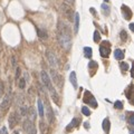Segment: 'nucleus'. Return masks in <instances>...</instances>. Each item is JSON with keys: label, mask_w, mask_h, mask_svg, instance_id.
<instances>
[{"label": "nucleus", "mask_w": 134, "mask_h": 134, "mask_svg": "<svg viewBox=\"0 0 134 134\" xmlns=\"http://www.w3.org/2000/svg\"><path fill=\"white\" fill-rule=\"evenodd\" d=\"M16 71H17V74H16V78L18 79V77H19V75H20V69L17 68V69H16Z\"/></svg>", "instance_id": "obj_34"}, {"label": "nucleus", "mask_w": 134, "mask_h": 134, "mask_svg": "<svg viewBox=\"0 0 134 134\" xmlns=\"http://www.w3.org/2000/svg\"><path fill=\"white\" fill-rule=\"evenodd\" d=\"M132 84L129 86V88H127V91H126V97L129 98V100H131V92H132Z\"/></svg>", "instance_id": "obj_27"}, {"label": "nucleus", "mask_w": 134, "mask_h": 134, "mask_svg": "<svg viewBox=\"0 0 134 134\" xmlns=\"http://www.w3.org/2000/svg\"><path fill=\"white\" fill-rule=\"evenodd\" d=\"M130 29H131L132 31L134 30V25H133V24H130Z\"/></svg>", "instance_id": "obj_36"}, {"label": "nucleus", "mask_w": 134, "mask_h": 134, "mask_svg": "<svg viewBox=\"0 0 134 134\" xmlns=\"http://www.w3.org/2000/svg\"><path fill=\"white\" fill-rule=\"evenodd\" d=\"M9 125H10V127H11V129H12V127L16 125L15 116H13V115H10V116H9Z\"/></svg>", "instance_id": "obj_19"}, {"label": "nucleus", "mask_w": 134, "mask_h": 134, "mask_svg": "<svg viewBox=\"0 0 134 134\" xmlns=\"http://www.w3.org/2000/svg\"><path fill=\"white\" fill-rule=\"evenodd\" d=\"M58 42L62 46V48L68 50L71 47V36H70V31L69 28L64 24L63 21H59L58 24Z\"/></svg>", "instance_id": "obj_1"}, {"label": "nucleus", "mask_w": 134, "mask_h": 134, "mask_svg": "<svg viewBox=\"0 0 134 134\" xmlns=\"http://www.w3.org/2000/svg\"><path fill=\"white\" fill-rule=\"evenodd\" d=\"M109 127H111V122H109L108 118H104L103 121V130H104L105 133H108L109 132Z\"/></svg>", "instance_id": "obj_11"}, {"label": "nucleus", "mask_w": 134, "mask_h": 134, "mask_svg": "<svg viewBox=\"0 0 134 134\" xmlns=\"http://www.w3.org/2000/svg\"><path fill=\"white\" fill-rule=\"evenodd\" d=\"M46 55H47V58H48V60H49V64H50L54 68H56V67L58 66V62H57V58H56L55 54L51 53V51H47Z\"/></svg>", "instance_id": "obj_5"}, {"label": "nucleus", "mask_w": 134, "mask_h": 134, "mask_svg": "<svg viewBox=\"0 0 134 134\" xmlns=\"http://www.w3.org/2000/svg\"><path fill=\"white\" fill-rule=\"evenodd\" d=\"M92 54H93V50H92L91 47H85L84 48V56L86 58H91Z\"/></svg>", "instance_id": "obj_15"}, {"label": "nucleus", "mask_w": 134, "mask_h": 134, "mask_svg": "<svg viewBox=\"0 0 134 134\" xmlns=\"http://www.w3.org/2000/svg\"><path fill=\"white\" fill-rule=\"evenodd\" d=\"M0 134H8V132H7L6 126H2L1 129H0Z\"/></svg>", "instance_id": "obj_31"}, {"label": "nucleus", "mask_w": 134, "mask_h": 134, "mask_svg": "<svg viewBox=\"0 0 134 134\" xmlns=\"http://www.w3.org/2000/svg\"><path fill=\"white\" fill-rule=\"evenodd\" d=\"M114 57L118 60H122L123 58H124V51L121 50V49H115V51H114Z\"/></svg>", "instance_id": "obj_12"}, {"label": "nucleus", "mask_w": 134, "mask_h": 134, "mask_svg": "<svg viewBox=\"0 0 134 134\" xmlns=\"http://www.w3.org/2000/svg\"><path fill=\"white\" fill-rule=\"evenodd\" d=\"M37 33H38V36H39V38H41V39H47V31L45 30V29H37Z\"/></svg>", "instance_id": "obj_14"}, {"label": "nucleus", "mask_w": 134, "mask_h": 134, "mask_svg": "<svg viewBox=\"0 0 134 134\" xmlns=\"http://www.w3.org/2000/svg\"><path fill=\"white\" fill-rule=\"evenodd\" d=\"M25 83H26V80H25L24 78H20V79H19V84H18L20 88H24V87H25Z\"/></svg>", "instance_id": "obj_29"}, {"label": "nucleus", "mask_w": 134, "mask_h": 134, "mask_svg": "<svg viewBox=\"0 0 134 134\" xmlns=\"http://www.w3.org/2000/svg\"><path fill=\"white\" fill-rule=\"evenodd\" d=\"M46 115H47V118H48V122L50 123H53L54 122V113H53V109H51V107H50V105H49V103L46 100Z\"/></svg>", "instance_id": "obj_7"}, {"label": "nucleus", "mask_w": 134, "mask_h": 134, "mask_svg": "<svg viewBox=\"0 0 134 134\" xmlns=\"http://www.w3.org/2000/svg\"><path fill=\"white\" fill-rule=\"evenodd\" d=\"M78 124H79V120L78 118H73V121H71L70 123L68 124V126H67V131H70L73 127H75V126H78Z\"/></svg>", "instance_id": "obj_13"}, {"label": "nucleus", "mask_w": 134, "mask_h": 134, "mask_svg": "<svg viewBox=\"0 0 134 134\" xmlns=\"http://www.w3.org/2000/svg\"><path fill=\"white\" fill-rule=\"evenodd\" d=\"M78 27H79V15H78V13H75V28H74L75 33L78 31Z\"/></svg>", "instance_id": "obj_17"}, {"label": "nucleus", "mask_w": 134, "mask_h": 134, "mask_svg": "<svg viewBox=\"0 0 134 134\" xmlns=\"http://www.w3.org/2000/svg\"><path fill=\"white\" fill-rule=\"evenodd\" d=\"M46 124H44V122H40V129H41L42 134H47V127L45 126Z\"/></svg>", "instance_id": "obj_26"}, {"label": "nucleus", "mask_w": 134, "mask_h": 134, "mask_svg": "<svg viewBox=\"0 0 134 134\" xmlns=\"http://www.w3.org/2000/svg\"><path fill=\"white\" fill-rule=\"evenodd\" d=\"M105 1H109V0H105Z\"/></svg>", "instance_id": "obj_39"}, {"label": "nucleus", "mask_w": 134, "mask_h": 134, "mask_svg": "<svg viewBox=\"0 0 134 134\" xmlns=\"http://www.w3.org/2000/svg\"><path fill=\"white\" fill-rule=\"evenodd\" d=\"M129 124H130V126H133L134 125V116H133V114H131V116H130V118H129Z\"/></svg>", "instance_id": "obj_28"}, {"label": "nucleus", "mask_w": 134, "mask_h": 134, "mask_svg": "<svg viewBox=\"0 0 134 134\" xmlns=\"http://www.w3.org/2000/svg\"><path fill=\"white\" fill-rule=\"evenodd\" d=\"M109 53H111V49H109V42L106 41V40H104V41L102 42V45H100V54L102 57L106 58L108 57Z\"/></svg>", "instance_id": "obj_3"}, {"label": "nucleus", "mask_w": 134, "mask_h": 134, "mask_svg": "<svg viewBox=\"0 0 134 134\" xmlns=\"http://www.w3.org/2000/svg\"><path fill=\"white\" fill-rule=\"evenodd\" d=\"M83 100H84V102L86 103V104H88L89 106L94 107V108L97 107V102H96L95 97L92 95L91 92H88V91L85 92V93H84V98H83Z\"/></svg>", "instance_id": "obj_2"}, {"label": "nucleus", "mask_w": 134, "mask_h": 134, "mask_svg": "<svg viewBox=\"0 0 134 134\" xmlns=\"http://www.w3.org/2000/svg\"><path fill=\"white\" fill-rule=\"evenodd\" d=\"M120 36H121V39H122L123 41H125V40L127 39V34H126V31H125V30H122V31H121Z\"/></svg>", "instance_id": "obj_24"}, {"label": "nucleus", "mask_w": 134, "mask_h": 134, "mask_svg": "<svg viewBox=\"0 0 134 134\" xmlns=\"http://www.w3.org/2000/svg\"><path fill=\"white\" fill-rule=\"evenodd\" d=\"M65 2H67L68 4H71V3H74V0H64Z\"/></svg>", "instance_id": "obj_35"}, {"label": "nucleus", "mask_w": 134, "mask_h": 134, "mask_svg": "<svg viewBox=\"0 0 134 134\" xmlns=\"http://www.w3.org/2000/svg\"><path fill=\"white\" fill-rule=\"evenodd\" d=\"M34 117H35V111L34 108H30V121H33Z\"/></svg>", "instance_id": "obj_32"}, {"label": "nucleus", "mask_w": 134, "mask_h": 134, "mask_svg": "<svg viewBox=\"0 0 134 134\" xmlns=\"http://www.w3.org/2000/svg\"><path fill=\"white\" fill-rule=\"evenodd\" d=\"M69 79H70V83L73 84L74 88H77V78H76V73L75 71H71L70 75H69Z\"/></svg>", "instance_id": "obj_10"}, {"label": "nucleus", "mask_w": 134, "mask_h": 134, "mask_svg": "<svg viewBox=\"0 0 134 134\" xmlns=\"http://www.w3.org/2000/svg\"><path fill=\"white\" fill-rule=\"evenodd\" d=\"M120 68L122 69V71H126L127 69H129V64H127V63H124V62L120 63Z\"/></svg>", "instance_id": "obj_18"}, {"label": "nucleus", "mask_w": 134, "mask_h": 134, "mask_svg": "<svg viewBox=\"0 0 134 134\" xmlns=\"http://www.w3.org/2000/svg\"><path fill=\"white\" fill-rule=\"evenodd\" d=\"M122 12H123V16H124V18L126 20H130L132 18V11H131V9L129 8L127 6H125V4H123L122 6Z\"/></svg>", "instance_id": "obj_8"}, {"label": "nucleus", "mask_w": 134, "mask_h": 134, "mask_svg": "<svg viewBox=\"0 0 134 134\" xmlns=\"http://www.w3.org/2000/svg\"><path fill=\"white\" fill-rule=\"evenodd\" d=\"M100 40V33H98L97 30L94 33V41L95 42H98Z\"/></svg>", "instance_id": "obj_22"}, {"label": "nucleus", "mask_w": 134, "mask_h": 134, "mask_svg": "<svg viewBox=\"0 0 134 134\" xmlns=\"http://www.w3.org/2000/svg\"><path fill=\"white\" fill-rule=\"evenodd\" d=\"M51 77H53V79H54V82L55 83H58V80H59V78H58V76H57V73H56L55 70H51Z\"/></svg>", "instance_id": "obj_21"}, {"label": "nucleus", "mask_w": 134, "mask_h": 134, "mask_svg": "<svg viewBox=\"0 0 134 134\" xmlns=\"http://www.w3.org/2000/svg\"><path fill=\"white\" fill-rule=\"evenodd\" d=\"M2 92H3V85H2V83H0V96L2 95Z\"/></svg>", "instance_id": "obj_33"}, {"label": "nucleus", "mask_w": 134, "mask_h": 134, "mask_svg": "<svg viewBox=\"0 0 134 134\" xmlns=\"http://www.w3.org/2000/svg\"><path fill=\"white\" fill-rule=\"evenodd\" d=\"M82 113L84 114V115H86V116H89V115H91V111H89V109L87 108L86 106L82 107Z\"/></svg>", "instance_id": "obj_23"}, {"label": "nucleus", "mask_w": 134, "mask_h": 134, "mask_svg": "<svg viewBox=\"0 0 134 134\" xmlns=\"http://www.w3.org/2000/svg\"><path fill=\"white\" fill-rule=\"evenodd\" d=\"M97 67V63L96 62H91L88 64V68H96Z\"/></svg>", "instance_id": "obj_30"}, {"label": "nucleus", "mask_w": 134, "mask_h": 134, "mask_svg": "<svg viewBox=\"0 0 134 134\" xmlns=\"http://www.w3.org/2000/svg\"><path fill=\"white\" fill-rule=\"evenodd\" d=\"M102 10L104 11V15H108L109 13V7L107 6L106 3H103L102 4Z\"/></svg>", "instance_id": "obj_20"}, {"label": "nucleus", "mask_w": 134, "mask_h": 134, "mask_svg": "<svg viewBox=\"0 0 134 134\" xmlns=\"http://www.w3.org/2000/svg\"><path fill=\"white\" fill-rule=\"evenodd\" d=\"M38 111H39L40 117H44V105L40 100H38Z\"/></svg>", "instance_id": "obj_16"}, {"label": "nucleus", "mask_w": 134, "mask_h": 134, "mask_svg": "<svg viewBox=\"0 0 134 134\" xmlns=\"http://www.w3.org/2000/svg\"><path fill=\"white\" fill-rule=\"evenodd\" d=\"M24 129L27 132V134H36V127L34 125V122L30 120H26L24 123Z\"/></svg>", "instance_id": "obj_4"}, {"label": "nucleus", "mask_w": 134, "mask_h": 134, "mask_svg": "<svg viewBox=\"0 0 134 134\" xmlns=\"http://www.w3.org/2000/svg\"><path fill=\"white\" fill-rule=\"evenodd\" d=\"M41 79H42V83H44L46 88H50V87L53 86V85H51V82H50V78H49V76L47 75V73L45 70L41 71Z\"/></svg>", "instance_id": "obj_6"}, {"label": "nucleus", "mask_w": 134, "mask_h": 134, "mask_svg": "<svg viewBox=\"0 0 134 134\" xmlns=\"http://www.w3.org/2000/svg\"><path fill=\"white\" fill-rule=\"evenodd\" d=\"M9 104H10V96L6 95L4 96V98H3V100H2L1 105H0V107H1L2 111H6V109L9 107Z\"/></svg>", "instance_id": "obj_9"}, {"label": "nucleus", "mask_w": 134, "mask_h": 134, "mask_svg": "<svg viewBox=\"0 0 134 134\" xmlns=\"http://www.w3.org/2000/svg\"><path fill=\"white\" fill-rule=\"evenodd\" d=\"M85 127H86V129H88V123H87V122L85 123Z\"/></svg>", "instance_id": "obj_38"}, {"label": "nucleus", "mask_w": 134, "mask_h": 134, "mask_svg": "<svg viewBox=\"0 0 134 134\" xmlns=\"http://www.w3.org/2000/svg\"><path fill=\"white\" fill-rule=\"evenodd\" d=\"M114 106H115V108H117V109H122L123 108V103L120 102V100H116V102L114 103Z\"/></svg>", "instance_id": "obj_25"}, {"label": "nucleus", "mask_w": 134, "mask_h": 134, "mask_svg": "<svg viewBox=\"0 0 134 134\" xmlns=\"http://www.w3.org/2000/svg\"><path fill=\"white\" fill-rule=\"evenodd\" d=\"M91 12L93 13V15H95V9H94V8H91Z\"/></svg>", "instance_id": "obj_37"}]
</instances>
